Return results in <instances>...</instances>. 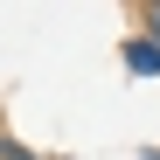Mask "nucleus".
<instances>
[{"instance_id":"obj_1","label":"nucleus","mask_w":160,"mask_h":160,"mask_svg":"<svg viewBox=\"0 0 160 160\" xmlns=\"http://www.w3.org/2000/svg\"><path fill=\"white\" fill-rule=\"evenodd\" d=\"M118 56H125V70H132V77H146V84H160V49H153V42H139V35H132V42L118 49Z\"/></svg>"},{"instance_id":"obj_2","label":"nucleus","mask_w":160,"mask_h":160,"mask_svg":"<svg viewBox=\"0 0 160 160\" xmlns=\"http://www.w3.org/2000/svg\"><path fill=\"white\" fill-rule=\"evenodd\" d=\"M0 160H49V153H35V146H21L14 132H0Z\"/></svg>"},{"instance_id":"obj_3","label":"nucleus","mask_w":160,"mask_h":160,"mask_svg":"<svg viewBox=\"0 0 160 160\" xmlns=\"http://www.w3.org/2000/svg\"><path fill=\"white\" fill-rule=\"evenodd\" d=\"M139 42L160 49V0H153V7H139Z\"/></svg>"}]
</instances>
